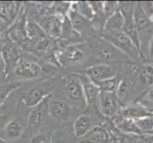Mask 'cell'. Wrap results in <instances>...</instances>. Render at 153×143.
<instances>
[{
  "label": "cell",
  "mask_w": 153,
  "mask_h": 143,
  "mask_svg": "<svg viewBox=\"0 0 153 143\" xmlns=\"http://www.w3.org/2000/svg\"><path fill=\"white\" fill-rule=\"evenodd\" d=\"M52 98V94L45 97L31 110L26 123V129L24 133H29L36 131H39L41 126L46 122L47 117L49 116V103Z\"/></svg>",
  "instance_id": "6da1fadb"
},
{
  "label": "cell",
  "mask_w": 153,
  "mask_h": 143,
  "mask_svg": "<svg viewBox=\"0 0 153 143\" xmlns=\"http://www.w3.org/2000/svg\"><path fill=\"white\" fill-rule=\"evenodd\" d=\"M54 90V83L52 80H42L35 84L30 90L26 92L22 97V104L25 107H33L45 97L52 94Z\"/></svg>",
  "instance_id": "7a4b0ae2"
},
{
  "label": "cell",
  "mask_w": 153,
  "mask_h": 143,
  "mask_svg": "<svg viewBox=\"0 0 153 143\" xmlns=\"http://www.w3.org/2000/svg\"><path fill=\"white\" fill-rule=\"evenodd\" d=\"M103 38L109 44L114 46L117 50L122 52V54L127 55L131 58L141 56L140 52L137 50L132 40L123 32H119L115 33H104ZM142 57V56H141Z\"/></svg>",
  "instance_id": "3957f363"
},
{
  "label": "cell",
  "mask_w": 153,
  "mask_h": 143,
  "mask_svg": "<svg viewBox=\"0 0 153 143\" xmlns=\"http://www.w3.org/2000/svg\"><path fill=\"white\" fill-rule=\"evenodd\" d=\"M62 89L67 97L71 100L79 103L81 106H85V98L82 85L78 75H64L61 77Z\"/></svg>",
  "instance_id": "277c9868"
},
{
  "label": "cell",
  "mask_w": 153,
  "mask_h": 143,
  "mask_svg": "<svg viewBox=\"0 0 153 143\" xmlns=\"http://www.w3.org/2000/svg\"><path fill=\"white\" fill-rule=\"evenodd\" d=\"M117 69L116 67L110 64H100V65H94L86 68L83 73L84 75L90 81L96 85H99L100 82L109 78H112L116 76Z\"/></svg>",
  "instance_id": "5b68a950"
},
{
  "label": "cell",
  "mask_w": 153,
  "mask_h": 143,
  "mask_svg": "<svg viewBox=\"0 0 153 143\" xmlns=\"http://www.w3.org/2000/svg\"><path fill=\"white\" fill-rule=\"evenodd\" d=\"M13 73L20 79L36 78L41 74V67L33 59L20 58L14 67Z\"/></svg>",
  "instance_id": "8992f818"
},
{
  "label": "cell",
  "mask_w": 153,
  "mask_h": 143,
  "mask_svg": "<svg viewBox=\"0 0 153 143\" xmlns=\"http://www.w3.org/2000/svg\"><path fill=\"white\" fill-rule=\"evenodd\" d=\"M99 110L105 117H112L119 109L118 97L114 93L100 92L99 98Z\"/></svg>",
  "instance_id": "52a82bcc"
},
{
  "label": "cell",
  "mask_w": 153,
  "mask_h": 143,
  "mask_svg": "<svg viewBox=\"0 0 153 143\" xmlns=\"http://www.w3.org/2000/svg\"><path fill=\"white\" fill-rule=\"evenodd\" d=\"M49 116L55 118L57 122L64 123L69 120L71 116V106L66 101L60 99H53L50 100L49 103Z\"/></svg>",
  "instance_id": "ba28073f"
},
{
  "label": "cell",
  "mask_w": 153,
  "mask_h": 143,
  "mask_svg": "<svg viewBox=\"0 0 153 143\" xmlns=\"http://www.w3.org/2000/svg\"><path fill=\"white\" fill-rule=\"evenodd\" d=\"M23 132L24 126L21 118L13 117L0 130V138L5 140L14 139V138L21 136Z\"/></svg>",
  "instance_id": "9c48e42d"
},
{
  "label": "cell",
  "mask_w": 153,
  "mask_h": 143,
  "mask_svg": "<svg viewBox=\"0 0 153 143\" xmlns=\"http://www.w3.org/2000/svg\"><path fill=\"white\" fill-rule=\"evenodd\" d=\"M78 76L81 82V85H82L85 102L87 104H93V105H96V106H98L100 94V92H102V91L100 90L99 86L94 84L92 81H90L85 75L83 76L78 75Z\"/></svg>",
  "instance_id": "30bf717a"
},
{
  "label": "cell",
  "mask_w": 153,
  "mask_h": 143,
  "mask_svg": "<svg viewBox=\"0 0 153 143\" xmlns=\"http://www.w3.org/2000/svg\"><path fill=\"white\" fill-rule=\"evenodd\" d=\"M94 119L88 114H82L76 118L74 122V133L76 137H82L87 136L93 130Z\"/></svg>",
  "instance_id": "8fae6325"
},
{
  "label": "cell",
  "mask_w": 153,
  "mask_h": 143,
  "mask_svg": "<svg viewBox=\"0 0 153 143\" xmlns=\"http://www.w3.org/2000/svg\"><path fill=\"white\" fill-rule=\"evenodd\" d=\"M2 56L5 62V66L13 68L19 61V51L16 45L13 41H5L2 46Z\"/></svg>",
  "instance_id": "7c38bea8"
},
{
  "label": "cell",
  "mask_w": 153,
  "mask_h": 143,
  "mask_svg": "<svg viewBox=\"0 0 153 143\" xmlns=\"http://www.w3.org/2000/svg\"><path fill=\"white\" fill-rule=\"evenodd\" d=\"M122 116L123 118H130L136 120V119L153 116V110L147 109L137 103L135 105H129L124 108L122 111Z\"/></svg>",
  "instance_id": "4fadbf2b"
},
{
  "label": "cell",
  "mask_w": 153,
  "mask_h": 143,
  "mask_svg": "<svg viewBox=\"0 0 153 143\" xmlns=\"http://www.w3.org/2000/svg\"><path fill=\"white\" fill-rule=\"evenodd\" d=\"M133 21L134 25L138 32H149L151 29V22L149 21L146 12L143 11L141 4H135L133 13Z\"/></svg>",
  "instance_id": "5bb4252c"
},
{
  "label": "cell",
  "mask_w": 153,
  "mask_h": 143,
  "mask_svg": "<svg viewBox=\"0 0 153 143\" xmlns=\"http://www.w3.org/2000/svg\"><path fill=\"white\" fill-rule=\"evenodd\" d=\"M124 28V17L121 11L115 12L111 16L106 19L104 25V33H115L119 32H123Z\"/></svg>",
  "instance_id": "9a60e30c"
},
{
  "label": "cell",
  "mask_w": 153,
  "mask_h": 143,
  "mask_svg": "<svg viewBox=\"0 0 153 143\" xmlns=\"http://www.w3.org/2000/svg\"><path fill=\"white\" fill-rule=\"evenodd\" d=\"M120 52L119 50H117L114 46L109 44L108 42H103L100 44V47L98 48V56L100 59L104 61H115L119 60L120 56L118 54Z\"/></svg>",
  "instance_id": "2e32d148"
},
{
  "label": "cell",
  "mask_w": 153,
  "mask_h": 143,
  "mask_svg": "<svg viewBox=\"0 0 153 143\" xmlns=\"http://www.w3.org/2000/svg\"><path fill=\"white\" fill-rule=\"evenodd\" d=\"M20 5L19 3H0V21L10 22L16 17Z\"/></svg>",
  "instance_id": "e0dca14e"
},
{
  "label": "cell",
  "mask_w": 153,
  "mask_h": 143,
  "mask_svg": "<svg viewBox=\"0 0 153 143\" xmlns=\"http://www.w3.org/2000/svg\"><path fill=\"white\" fill-rule=\"evenodd\" d=\"M83 55L84 52L81 44L71 45L69 47H67L64 51V56L70 63H74V64L79 63L80 60L83 58Z\"/></svg>",
  "instance_id": "ac0fdd59"
},
{
  "label": "cell",
  "mask_w": 153,
  "mask_h": 143,
  "mask_svg": "<svg viewBox=\"0 0 153 143\" xmlns=\"http://www.w3.org/2000/svg\"><path fill=\"white\" fill-rule=\"evenodd\" d=\"M109 135L102 128H94L83 143H107Z\"/></svg>",
  "instance_id": "d6986e66"
},
{
  "label": "cell",
  "mask_w": 153,
  "mask_h": 143,
  "mask_svg": "<svg viewBox=\"0 0 153 143\" xmlns=\"http://www.w3.org/2000/svg\"><path fill=\"white\" fill-rule=\"evenodd\" d=\"M118 127L124 133H128V135H142L143 132L140 130V128L138 127L134 119L130 118H123L121 122L118 124Z\"/></svg>",
  "instance_id": "ffe728a7"
},
{
  "label": "cell",
  "mask_w": 153,
  "mask_h": 143,
  "mask_svg": "<svg viewBox=\"0 0 153 143\" xmlns=\"http://www.w3.org/2000/svg\"><path fill=\"white\" fill-rule=\"evenodd\" d=\"M26 33L29 35V37L33 39H37L45 36V32L43 31L41 26L38 25V23L33 20H28L26 23Z\"/></svg>",
  "instance_id": "44dd1931"
},
{
  "label": "cell",
  "mask_w": 153,
  "mask_h": 143,
  "mask_svg": "<svg viewBox=\"0 0 153 143\" xmlns=\"http://www.w3.org/2000/svg\"><path fill=\"white\" fill-rule=\"evenodd\" d=\"M132 91H133L132 83L128 79L124 78L118 85V89L116 91V95H117V97L120 98L121 100H126L129 95L131 94Z\"/></svg>",
  "instance_id": "7402d4cb"
},
{
  "label": "cell",
  "mask_w": 153,
  "mask_h": 143,
  "mask_svg": "<svg viewBox=\"0 0 153 143\" xmlns=\"http://www.w3.org/2000/svg\"><path fill=\"white\" fill-rule=\"evenodd\" d=\"M75 7L76 12L80 14L85 20H92L95 16V13L91 8L89 2H76L75 3Z\"/></svg>",
  "instance_id": "603a6c76"
},
{
  "label": "cell",
  "mask_w": 153,
  "mask_h": 143,
  "mask_svg": "<svg viewBox=\"0 0 153 143\" xmlns=\"http://www.w3.org/2000/svg\"><path fill=\"white\" fill-rule=\"evenodd\" d=\"M53 132L48 129H40L31 138V143H51Z\"/></svg>",
  "instance_id": "cb8c5ba5"
},
{
  "label": "cell",
  "mask_w": 153,
  "mask_h": 143,
  "mask_svg": "<svg viewBox=\"0 0 153 143\" xmlns=\"http://www.w3.org/2000/svg\"><path fill=\"white\" fill-rule=\"evenodd\" d=\"M20 84V81H14V82H11L7 85L0 86V104L4 103V100L9 97V94L14 90H16Z\"/></svg>",
  "instance_id": "d4e9b609"
},
{
  "label": "cell",
  "mask_w": 153,
  "mask_h": 143,
  "mask_svg": "<svg viewBox=\"0 0 153 143\" xmlns=\"http://www.w3.org/2000/svg\"><path fill=\"white\" fill-rule=\"evenodd\" d=\"M118 78L115 76V77L109 78L107 80H104L102 82H100L99 85V88L102 92H105V93H116V91L118 89Z\"/></svg>",
  "instance_id": "484cf974"
},
{
  "label": "cell",
  "mask_w": 153,
  "mask_h": 143,
  "mask_svg": "<svg viewBox=\"0 0 153 143\" xmlns=\"http://www.w3.org/2000/svg\"><path fill=\"white\" fill-rule=\"evenodd\" d=\"M139 76L142 82L146 86H151L153 84V68L146 66L139 71Z\"/></svg>",
  "instance_id": "4316f807"
},
{
  "label": "cell",
  "mask_w": 153,
  "mask_h": 143,
  "mask_svg": "<svg viewBox=\"0 0 153 143\" xmlns=\"http://www.w3.org/2000/svg\"><path fill=\"white\" fill-rule=\"evenodd\" d=\"M139 104L147 109L153 110V84L145 92L141 98L139 99Z\"/></svg>",
  "instance_id": "83f0119b"
},
{
  "label": "cell",
  "mask_w": 153,
  "mask_h": 143,
  "mask_svg": "<svg viewBox=\"0 0 153 143\" xmlns=\"http://www.w3.org/2000/svg\"><path fill=\"white\" fill-rule=\"evenodd\" d=\"M51 143H69L68 135L64 132H53Z\"/></svg>",
  "instance_id": "f1b7e54d"
},
{
  "label": "cell",
  "mask_w": 153,
  "mask_h": 143,
  "mask_svg": "<svg viewBox=\"0 0 153 143\" xmlns=\"http://www.w3.org/2000/svg\"><path fill=\"white\" fill-rule=\"evenodd\" d=\"M119 8V3L118 2H114V1H108V2H104V14L107 16H111L112 14L118 11Z\"/></svg>",
  "instance_id": "f546056e"
},
{
  "label": "cell",
  "mask_w": 153,
  "mask_h": 143,
  "mask_svg": "<svg viewBox=\"0 0 153 143\" xmlns=\"http://www.w3.org/2000/svg\"><path fill=\"white\" fill-rule=\"evenodd\" d=\"M89 4L96 15H102V14H104V2L93 1L89 2Z\"/></svg>",
  "instance_id": "4dcf8cb0"
},
{
  "label": "cell",
  "mask_w": 153,
  "mask_h": 143,
  "mask_svg": "<svg viewBox=\"0 0 153 143\" xmlns=\"http://www.w3.org/2000/svg\"><path fill=\"white\" fill-rule=\"evenodd\" d=\"M118 141L119 143H140L133 136H128L126 133H121V135H119Z\"/></svg>",
  "instance_id": "1f68e13d"
},
{
  "label": "cell",
  "mask_w": 153,
  "mask_h": 143,
  "mask_svg": "<svg viewBox=\"0 0 153 143\" xmlns=\"http://www.w3.org/2000/svg\"><path fill=\"white\" fill-rule=\"evenodd\" d=\"M7 114H8L7 106H6V104H5V102H4L2 104H0V118L6 117Z\"/></svg>",
  "instance_id": "d6a6232c"
},
{
  "label": "cell",
  "mask_w": 153,
  "mask_h": 143,
  "mask_svg": "<svg viewBox=\"0 0 153 143\" xmlns=\"http://www.w3.org/2000/svg\"><path fill=\"white\" fill-rule=\"evenodd\" d=\"M148 54L151 57H153V36L149 41V44H148Z\"/></svg>",
  "instance_id": "836d02e7"
},
{
  "label": "cell",
  "mask_w": 153,
  "mask_h": 143,
  "mask_svg": "<svg viewBox=\"0 0 153 143\" xmlns=\"http://www.w3.org/2000/svg\"><path fill=\"white\" fill-rule=\"evenodd\" d=\"M5 67V62L3 59V56H2V52L0 51V71H2Z\"/></svg>",
  "instance_id": "e575fe53"
},
{
  "label": "cell",
  "mask_w": 153,
  "mask_h": 143,
  "mask_svg": "<svg viewBox=\"0 0 153 143\" xmlns=\"http://www.w3.org/2000/svg\"><path fill=\"white\" fill-rule=\"evenodd\" d=\"M0 143H12L8 140H5V139H2V138H0Z\"/></svg>",
  "instance_id": "d590c367"
}]
</instances>
